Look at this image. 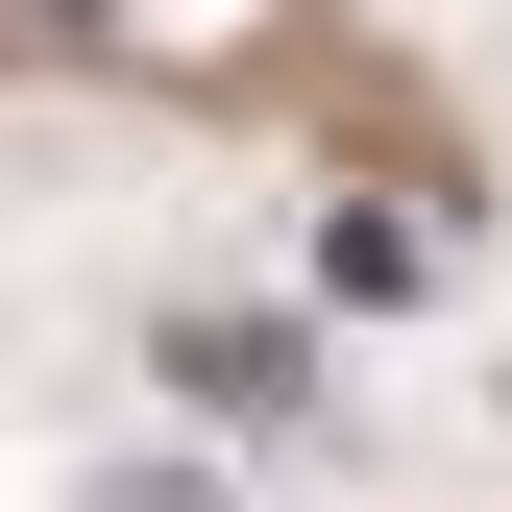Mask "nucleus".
Returning <instances> with one entry per match:
<instances>
[{
    "mask_svg": "<svg viewBox=\"0 0 512 512\" xmlns=\"http://www.w3.org/2000/svg\"><path fill=\"white\" fill-rule=\"evenodd\" d=\"M98 49H147V74H220V49H269V0H74Z\"/></svg>",
    "mask_w": 512,
    "mask_h": 512,
    "instance_id": "obj_1",
    "label": "nucleus"
},
{
    "mask_svg": "<svg viewBox=\"0 0 512 512\" xmlns=\"http://www.w3.org/2000/svg\"><path fill=\"white\" fill-rule=\"evenodd\" d=\"M171 366H196L220 415H293V391H317V342H244V317H196V342H171Z\"/></svg>",
    "mask_w": 512,
    "mask_h": 512,
    "instance_id": "obj_2",
    "label": "nucleus"
}]
</instances>
